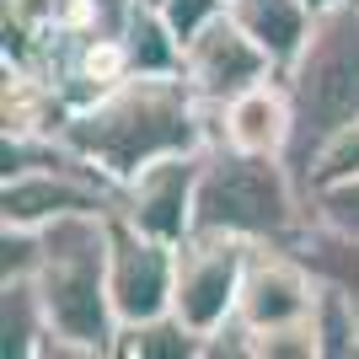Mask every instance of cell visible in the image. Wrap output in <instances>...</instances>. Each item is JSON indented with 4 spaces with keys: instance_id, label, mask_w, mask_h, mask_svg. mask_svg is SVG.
I'll return each mask as SVG.
<instances>
[{
    "instance_id": "1",
    "label": "cell",
    "mask_w": 359,
    "mask_h": 359,
    "mask_svg": "<svg viewBox=\"0 0 359 359\" xmlns=\"http://www.w3.org/2000/svg\"><path fill=\"white\" fill-rule=\"evenodd\" d=\"M60 140L81 161L102 166L113 182H129L161 156L210 150V107L182 75H123L97 102L75 107Z\"/></svg>"
},
{
    "instance_id": "2",
    "label": "cell",
    "mask_w": 359,
    "mask_h": 359,
    "mask_svg": "<svg viewBox=\"0 0 359 359\" xmlns=\"http://www.w3.org/2000/svg\"><path fill=\"white\" fill-rule=\"evenodd\" d=\"M194 231H225L247 241H306L311 198L285 156H247L231 145L204 150Z\"/></svg>"
},
{
    "instance_id": "3",
    "label": "cell",
    "mask_w": 359,
    "mask_h": 359,
    "mask_svg": "<svg viewBox=\"0 0 359 359\" xmlns=\"http://www.w3.org/2000/svg\"><path fill=\"white\" fill-rule=\"evenodd\" d=\"M38 295L48 311V332L86 344L97 359L113 354L118 316L107 290V215H65L43 225L38 257Z\"/></svg>"
},
{
    "instance_id": "4",
    "label": "cell",
    "mask_w": 359,
    "mask_h": 359,
    "mask_svg": "<svg viewBox=\"0 0 359 359\" xmlns=\"http://www.w3.org/2000/svg\"><path fill=\"white\" fill-rule=\"evenodd\" d=\"M285 86L295 102V140H290V172H306L311 150L359 118V0H344L311 22V38L285 65Z\"/></svg>"
},
{
    "instance_id": "5",
    "label": "cell",
    "mask_w": 359,
    "mask_h": 359,
    "mask_svg": "<svg viewBox=\"0 0 359 359\" xmlns=\"http://www.w3.org/2000/svg\"><path fill=\"white\" fill-rule=\"evenodd\" d=\"M123 204V182H113L102 166L81 161L75 150L54 156L27 172H6L0 188V220L11 225H48L65 215H113Z\"/></svg>"
},
{
    "instance_id": "6",
    "label": "cell",
    "mask_w": 359,
    "mask_h": 359,
    "mask_svg": "<svg viewBox=\"0 0 359 359\" xmlns=\"http://www.w3.org/2000/svg\"><path fill=\"white\" fill-rule=\"evenodd\" d=\"M241 269H247V236L225 231H194L177 247V285H172V316L194 327L204 344L225 322H236Z\"/></svg>"
},
{
    "instance_id": "7",
    "label": "cell",
    "mask_w": 359,
    "mask_h": 359,
    "mask_svg": "<svg viewBox=\"0 0 359 359\" xmlns=\"http://www.w3.org/2000/svg\"><path fill=\"white\" fill-rule=\"evenodd\" d=\"M172 285H177V247L140 231L123 210H113L107 215V290H113L118 327L166 316Z\"/></svg>"
},
{
    "instance_id": "8",
    "label": "cell",
    "mask_w": 359,
    "mask_h": 359,
    "mask_svg": "<svg viewBox=\"0 0 359 359\" xmlns=\"http://www.w3.org/2000/svg\"><path fill=\"white\" fill-rule=\"evenodd\" d=\"M316 269L306 263L295 241H247V269H241V300L236 322L252 332L285 327V322H306L316 306Z\"/></svg>"
},
{
    "instance_id": "9",
    "label": "cell",
    "mask_w": 359,
    "mask_h": 359,
    "mask_svg": "<svg viewBox=\"0 0 359 359\" xmlns=\"http://www.w3.org/2000/svg\"><path fill=\"white\" fill-rule=\"evenodd\" d=\"M273 70H279V65L269 60V48L231 16V6H225L198 38L182 43V81L194 86V97L204 107L247 91L252 81H263V75H273Z\"/></svg>"
},
{
    "instance_id": "10",
    "label": "cell",
    "mask_w": 359,
    "mask_h": 359,
    "mask_svg": "<svg viewBox=\"0 0 359 359\" xmlns=\"http://www.w3.org/2000/svg\"><path fill=\"white\" fill-rule=\"evenodd\" d=\"M198 172H204V150L161 156V161L140 166L135 177L123 182L118 210L129 215L140 231L182 247V241L194 236V215H198Z\"/></svg>"
},
{
    "instance_id": "11",
    "label": "cell",
    "mask_w": 359,
    "mask_h": 359,
    "mask_svg": "<svg viewBox=\"0 0 359 359\" xmlns=\"http://www.w3.org/2000/svg\"><path fill=\"white\" fill-rule=\"evenodd\" d=\"M290 140H295V102L279 70L210 107V145H231L247 156H290Z\"/></svg>"
},
{
    "instance_id": "12",
    "label": "cell",
    "mask_w": 359,
    "mask_h": 359,
    "mask_svg": "<svg viewBox=\"0 0 359 359\" xmlns=\"http://www.w3.org/2000/svg\"><path fill=\"white\" fill-rule=\"evenodd\" d=\"M231 16L269 48V60L279 70L300 54V43L311 38V22H316L306 0H231Z\"/></svg>"
},
{
    "instance_id": "13",
    "label": "cell",
    "mask_w": 359,
    "mask_h": 359,
    "mask_svg": "<svg viewBox=\"0 0 359 359\" xmlns=\"http://www.w3.org/2000/svg\"><path fill=\"white\" fill-rule=\"evenodd\" d=\"M0 332L11 359H38V344L48 332V311L38 295V279H0Z\"/></svg>"
},
{
    "instance_id": "14",
    "label": "cell",
    "mask_w": 359,
    "mask_h": 359,
    "mask_svg": "<svg viewBox=\"0 0 359 359\" xmlns=\"http://www.w3.org/2000/svg\"><path fill=\"white\" fill-rule=\"evenodd\" d=\"M123 54H129V75H182V43L156 6H135L123 27Z\"/></svg>"
},
{
    "instance_id": "15",
    "label": "cell",
    "mask_w": 359,
    "mask_h": 359,
    "mask_svg": "<svg viewBox=\"0 0 359 359\" xmlns=\"http://www.w3.org/2000/svg\"><path fill=\"white\" fill-rule=\"evenodd\" d=\"M113 359H204V338L166 311V316H150V322L118 327Z\"/></svg>"
},
{
    "instance_id": "16",
    "label": "cell",
    "mask_w": 359,
    "mask_h": 359,
    "mask_svg": "<svg viewBox=\"0 0 359 359\" xmlns=\"http://www.w3.org/2000/svg\"><path fill=\"white\" fill-rule=\"evenodd\" d=\"M300 252H306V263L316 269V279L338 285L348 300H354V311H359V236H338V231L311 225L306 241H300Z\"/></svg>"
},
{
    "instance_id": "17",
    "label": "cell",
    "mask_w": 359,
    "mask_h": 359,
    "mask_svg": "<svg viewBox=\"0 0 359 359\" xmlns=\"http://www.w3.org/2000/svg\"><path fill=\"white\" fill-rule=\"evenodd\" d=\"M348 177H359V118L344 123V129H332V135L311 150V161L300 172V188L311 198V194H322L332 182H348Z\"/></svg>"
},
{
    "instance_id": "18",
    "label": "cell",
    "mask_w": 359,
    "mask_h": 359,
    "mask_svg": "<svg viewBox=\"0 0 359 359\" xmlns=\"http://www.w3.org/2000/svg\"><path fill=\"white\" fill-rule=\"evenodd\" d=\"M311 322H316V338H322V359H354L359 311H354V300H348L338 285H327V279H322L316 306H311Z\"/></svg>"
},
{
    "instance_id": "19",
    "label": "cell",
    "mask_w": 359,
    "mask_h": 359,
    "mask_svg": "<svg viewBox=\"0 0 359 359\" xmlns=\"http://www.w3.org/2000/svg\"><path fill=\"white\" fill-rule=\"evenodd\" d=\"M252 332V327H247ZM252 359H322V338L316 322H285V327H263L252 332Z\"/></svg>"
},
{
    "instance_id": "20",
    "label": "cell",
    "mask_w": 359,
    "mask_h": 359,
    "mask_svg": "<svg viewBox=\"0 0 359 359\" xmlns=\"http://www.w3.org/2000/svg\"><path fill=\"white\" fill-rule=\"evenodd\" d=\"M311 225L338 231V236H359V177L332 182V188L311 194Z\"/></svg>"
},
{
    "instance_id": "21",
    "label": "cell",
    "mask_w": 359,
    "mask_h": 359,
    "mask_svg": "<svg viewBox=\"0 0 359 359\" xmlns=\"http://www.w3.org/2000/svg\"><path fill=\"white\" fill-rule=\"evenodd\" d=\"M225 6H231V0H161L156 11L166 16V27L177 32V43H188V38H198V32L210 27Z\"/></svg>"
},
{
    "instance_id": "22",
    "label": "cell",
    "mask_w": 359,
    "mask_h": 359,
    "mask_svg": "<svg viewBox=\"0 0 359 359\" xmlns=\"http://www.w3.org/2000/svg\"><path fill=\"white\" fill-rule=\"evenodd\" d=\"M306 6H311V11L322 16V11H332V6H344V0H306Z\"/></svg>"
},
{
    "instance_id": "23",
    "label": "cell",
    "mask_w": 359,
    "mask_h": 359,
    "mask_svg": "<svg viewBox=\"0 0 359 359\" xmlns=\"http://www.w3.org/2000/svg\"><path fill=\"white\" fill-rule=\"evenodd\" d=\"M140 6H161V0H140Z\"/></svg>"
}]
</instances>
